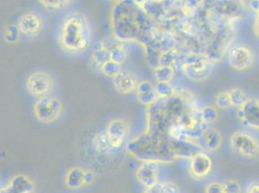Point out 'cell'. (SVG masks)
Here are the masks:
<instances>
[{
	"label": "cell",
	"mask_w": 259,
	"mask_h": 193,
	"mask_svg": "<svg viewBox=\"0 0 259 193\" xmlns=\"http://www.w3.org/2000/svg\"><path fill=\"white\" fill-rule=\"evenodd\" d=\"M111 29L116 40L137 42L144 45L150 41L153 23L146 13L134 0H121L111 11Z\"/></svg>",
	"instance_id": "cell-1"
},
{
	"label": "cell",
	"mask_w": 259,
	"mask_h": 193,
	"mask_svg": "<svg viewBox=\"0 0 259 193\" xmlns=\"http://www.w3.org/2000/svg\"><path fill=\"white\" fill-rule=\"evenodd\" d=\"M126 150L130 156L139 161H155L159 164L177 161L171 138L155 135L146 130L129 140Z\"/></svg>",
	"instance_id": "cell-2"
},
{
	"label": "cell",
	"mask_w": 259,
	"mask_h": 193,
	"mask_svg": "<svg viewBox=\"0 0 259 193\" xmlns=\"http://www.w3.org/2000/svg\"><path fill=\"white\" fill-rule=\"evenodd\" d=\"M92 31L89 21L81 13H72L61 22L58 32V44L69 54L84 53L90 46Z\"/></svg>",
	"instance_id": "cell-3"
},
{
	"label": "cell",
	"mask_w": 259,
	"mask_h": 193,
	"mask_svg": "<svg viewBox=\"0 0 259 193\" xmlns=\"http://www.w3.org/2000/svg\"><path fill=\"white\" fill-rule=\"evenodd\" d=\"M63 104L57 96H47L37 99L33 106V114L42 124H53L61 116Z\"/></svg>",
	"instance_id": "cell-4"
},
{
	"label": "cell",
	"mask_w": 259,
	"mask_h": 193,
	"mask_svg": "<svg viewBox=\"0 0 259 193\" xmlns=\"http://www.w3.org/2000/svg\"><path fill=\"white\" fill-rule=\"evenodd\" d=\"M229 145L239 157L256 160L259 158V141L246 131H234L229 138Z\"/></svg>",
	"instance_id": "cell-5"
},
{
	"label": "cell",
	"mask_w": 259,
	"mask_h": 193,
	"mask_svg": "<svg viewBox=\"0 0 259 193\" xmlns=\"http://www.w3.org/2000/svg\"><path fill=\"white\" fill-rule=\"evenodd\" d=\"M212 59L207 54L192 53L189 54L183 60L182 70L185 75L194 80H200L208 76L211 72Z\"/></svg>",
	"instance_id": "cell-6"
},
{
	"label": "cell",
	"mask_w": 259,
	"mask_h": 193,
	"mask_svg": "<svg viewBox=\"0 0 259 193\" xmlns=\"http://www.w3.org/2000/svg\"><path fill=\"white\" fill-rule=\"evenodd\" d=\"M26 90L35 99L51 96L54 92V77L46 71H35L26 78Z\"/></svg>",
	"instance_id": "cell-7"
},
{
	"label": "cell",
	"mask_w": 259,
	"mask_h": 193,
	"mask_svg": "<svg viewBox=\"0 0 259 193\" xmlns=\"http://www.w3.org/2000/svg\"><path fill=\"white\" fill-rule=\"evenodd\" d=\"M105 130L108 134L112 148L115 151H118L129 137L131 124L126 119H112L108 122Z\"/></svg>",
	"instance_id": "cell-8"
},
{
	"label": "cell",
	"mask_w": 259,
	"mask_h": 193,
	"mask_svg": "<svg viewBox=\"0 0 259 193\" xmlns=\"http://www.w3.org/2000/svg\"><path fill=\"white\" fill-rule=\"evenodd\" d=\"M238 120L246 127L259 131V100L248 98L242 108H238Z\"/></svg>",
	"instance_id": "cell-9"
},
{
	"label": "cell",
	"mask_w": 259,
	"mask_h": 193,
	"mask_svg": "<svg viewBox=\"0 0 259 193\" xmlns=\"http://www.w3.org/2000/svg\"><path fill=\"white\" fill-rule=\"evenodd\" d=\"M228 62L232 69L236 71H245L253 64L254 55L248 46L240 44L229 51Z\"/></svg>",
	"instance_id": "cell-10"
},
{
	"label": "cell",
	"mask_w": 259,
	"mask_h": 193,
	"mask_svg": "<svg viewBox=\"0 0 259 193\" xmlns=\"http://www.w3.org/2000/svg\"><path fill=\"white\" fill-rule=\"evenodd\" d=\"M159 175V163L155 161H142L136 171V179L141 185L148 188L160 182Z\"/></svg>",
	"instance_id": "cell-11"
},
{
	"label": "cell",
	"mask_w": 259,
	"mask_h": 193,
	"mask_svg": "<svg viewBox=\"0 0 259 193\" xmlns=\"http://www.w3.org/2000/svg\"><path fill=\"white\" fill-rule=\"evenodd\" d=\"M17 26L22 35L28 38H34L42 31L43 22L37 14L29 12L22 15Z\"/></svg>",
	"instance_id": "cell-12"
},
{
	"label": "cell",
	"mask_w": 259,
	"mask_h": 193,
	"mask_svg": "<svg viewBox=\"0 0 259 193\" xmlns=\"http://www.w3.org/2000/svg\"><path fill=\"white\" fill-rule=\"evenodd\" d=\"M213 170V161L203 152H200L190 160V172L195 179H204Z\"/></svg>",
	"instance_id": "cell-13"
},
{
	"label": "cell",
	"mask_w": 259,
	"mask_h": 193,
	"mask_svg": "<svg viewBox=\"0 0 259 193\" xmlns=\"http://www.w3.org/2000/svg\"><path fill=\"white\" fill-rule=\"evenodd\" d=\"M138 83V78L135 74L125 70H122L118 75L112 78L114 89L121 95H130L135 92Z\"/></svg>",
	"instance_id": "cell-14"
},
{
	"label": "cell",
	"mask_w": 259,
	"mask_h": 193,
	"mask_svg": "<svg viewBox=\"0 0 259 193\" xmlns=\"http://www.w3.org/2000/svg\"><path fill=\"white\" fill-rule=\"evenodd\" d=\"M6 189L9 193H32L35 191V183L24 174H18L11 179Z\"/></svg>",
	"instance_id": "cell-15"
},
{
	"label": "cell",
	"mask_w": 259,
	"mask_h": 193,
	"mask_svg": "<svg viewBox=\"0 0 259 193\" xmlns=\"http://www.w3.org/2000/svg\"><path fill=\"white\" fill-rule=\"evenodd\" d=\"M109 60L108 43L106 39L101 40L95 43L92 47L90 55V62L94 69L100 72L102 66Z\"/></svg>",
	"instance_id": "cell-16"
},
{
	"label": "cell",
	"mask_w": 259,
	"mask_h": 193,
	"mask_svg": "<svg viewBox=\"0 0 259 193\" xmlns=\"http://www.w3.org/2000/svg\"><path fill=\"white\" fill-rule=\"evenodd\" d=\"M108 43V53H109V60H112L118 64H123L128 55L129 50L125 42H121L114 38V40L106 39Z\"/></svg>",
	"instance_id": "cell-17"
},
{
	"label": "cell",
	"mask_w": 259,
	"mask_h": 193,
	"mask_svg": "<svg viewBox=\"0 0 259 193\" xmlns=\"http://www.w3.org/2000/svg\"><path fill=\"white\" fill-rule=\"evenodd\" d=\"M84 171L85 169L79 166L71 167L65 175V186L71 190H78L85 186Z\"/></svg>",
	"instance_id": "cell-18"
},
{
	"label": "cell",
	"mask_w": 259,
	"mask_h": 193,
	"mask_svg": "<svg viewBox=\"0 0 259 193\" xmlns=\"http://www.w3.org/2000/svg\"><path fill=\"white\" fill-rule=\"evenodd\" d=\"M92 148L101 156H108L116 152L112 148L106 130H101L93 136Z\"/></svg>",
	"instance_id": "cell-19"
},
{
	"label": "cell",
	"mask_w": 259,
	"mask_h": 193,
	"mask_svg": "<svg viewBox=\"0 0 259 193\" xmlns=\"http://www.w3.org/2000/svg\"><path fill=\"white\" fill-rule=\"evenodd\" d=\"M205 148L210 152L219 150L223 144V135L220 130L216 129H207L202 135Z\"/></svg>",
	"instance_id": "cell-20"
},
{
	"label": "cell",
	"mask_w": 259,
	"mask_h": 193,
	"mask_svg": "<svg viewBox=\"0 0 259 193\" xmlns=\"http://www.w3.org/2000/svg\"><path fill=\"white\" fill-rule=\"evenodd\" d=\"M143 193H181L179 186L171 181L157 182L153 186L145 188Z\"/></svg>",
	"instance_id": "cell-21"
},
{
	"label": "cell",
	"mask_w": 259,
	"mask_h": 193,
	"mask_svg": "<svg viewBox=\"0 0 259 193\" xmlns=\"http://www.w3.org/2000/svg\"><path fill=\"white\" fill-rule=\"evenodd\" d=\"M153 73L157 82H171L175 76V67L158 66L153 69Z\"/></svg>",
	"instance_id": "cell-22"
},
{
	"label": "cell",
	"mask_w": 259,
	"mask_h": 193,
	"mask_svg": "<svg viewBox=\"0 0 259 193\" xmlns=\"http://www.w3.org/2000/svg\"><path fill=\"white\" fill-rule=\"evenodd\" d=\"M229 98H230V102H231V106L233 108H240L243 107V105L246 103V101L248 100L246 93L244 92L243 89L239 88V87H234L232 88L229 92Z\"/></svg>",
	"instance_id": "cell-23"
},
{
	"label": "cell",
	"mask_w": 259,
	"mask_h": 193,
	"mask_svg": "<svg viewBox=\"0 0 259 193\" xmlns=\"http://www.w3.org/2000/svg\"><path fill=\"white\" fill-rule=\"evenodd\" d=\"M179 57L176 50H170L166 52H162L160 54L159 60H158V66H170V67H176L178 63ZM157 66V67H158Z\"/></svg>",
	"instance_id": "cell-24"
},
{
	"label": "cell",
	"mask_w": 259,
	"mask_h": 193,
	"mask_svg": "<svg viewBox=\"0 0 259 193\" xmlns=\"http://www.w3.org/2000/svg\"><path fill=\"white\" fill-rule=\"evenodd\" d=\"M199 115L201 120L207 125L215 123L219 118L218 109L215 107L209 105H206L203 108L199 109Z\"/></svg>",
	"instance_id": "cell-25"
},
{
	"label": "cell",
	"mask_w": 259,
	"mask_h": 193,
	"mask_svg": "<svg viewBox=\"0 0 259 193\" xmlns=\"http://www.w3.org/2000/svg\"><path fill=\"white\" fill-rule=\"evenodd\" d=\"M155 90L159 99H168L176 94V89L171 82H157Z\"/></svg>",
	"instance_id": "cell-26"
},
{
	"label": "cell",
	"mask_w": 259,
	"mask_h": 193,
	"mask_svg": "<svg viewBox=\"0 0 259 193\" xmlns=\"http://www.w3.org/2000/svg\"><path fill=\"white\" fill-rule=\"evenodd\" d=\"M73 0H38V2L46 8L51 11H58L68 7Z\"/></svg>",
	"instance_id": "cell-27"
},
{
	"label": "cell",
	"mask_w": 259,
	"mask_h": 193,
	"mask_svg": "<svg viewBox=\"0 0 259 193\" xmlns=\"http://www.w3.org/2000/svg\"><path fill=\"white\" fill-rule=\"evenodd\" d=\"M122 65L118 64L112 60H108L105 64L102 66L100 72L104 75L109 78H113L114 76L118 75L119 73L122 71Z\"/></svg>",
	"instance_id": "cell-28"
},
{
	"label": "cell",
	"mask_w": 259,
	"mask_h": 193,
	"mask_svg": "<svg viewBox=\"0 0 259 193\" xmlns=\"http://www.w3.org/2000/svg\"><path fill=\"white\" fill-rule=\"evenodd\" d=\"M21 32L18 28L17 25L15 24H10L5 28L4 32V41L9 44H15L19 43L21 39Z\"/></svg>",
	"instance_id": "cell-29"
},
{
	"label": "cell",
	"mask_w": 259,
	"mask_h": 193,
	"mask_svg": "<svg viewBox=\"0 0 259 193\" xmlns=\"http://www.w3.org/2000/svg\"><path fill=\"white\" fill-rule=\"evenodd\" d=\"M215 107L221 110H227V109L232 108L228 92L222 91L217 95L215 98Z\"/></svg>",
	"instance_id": "cell-30"
},
{
	"label": "cell",
	"mask_w": 259,
	"mask_h": 193,
	"mask_svg": "<svg viewBox=\"0 0 259 193\" xmlns=\"http://www.w3.org/2000/svg\"><path fill=\"white\" fill-rule=\"evenodd\" d=\"M137 99L141 105H143L145 107H149L153 105L159 98L156 93V90H153V91L145 92L142 94H137Z\"/></svg>",
	"instance_id": "cell-31"
},
{
	"label": "cell",
	"mask_w": 259,
	"mask_h": 193,
	"mask_svg": "<svg viewBox=\"0 0 259 193\" xmlns=\"http://www.w3.org/2000/svg\"><path fill=\"white\" fill-rule=\"evenodd\" d=\"M224 193H242V185L235 179H230L223 182Z\"/></svg>",
	"instance_id": "cell-32"
},
{
	"label": "cell",
	"mask_w": 259,
	"mask_h": 193,
	"mask_svg": "<svg viewBox=\"0 0 259 193\" xmlns=\"http://www.w3.org/2000/svg\"><path fill=\"white\" fill-rule=\"evenodd\" d=\"M204 193H224L223 182L219 181L209 182L205 186Z\"/></svg>",
	"instance_id": "cell-33"
},
{
	"label": "cell",
	"mask_w": 259,
	"mask_h": 193,
	"mask_svg": "<svg viewBox=\"0 0 259 193\" xmlns=\"http://www.w3.org/2000/svg\"><path fill=\"white\" fill-rule=\"evenodd\" d=\"M96 176L95 173L91 170H87L84 171V182H85V185H90L93 182H95Z\"/></svg>",
	"instance_id": "cell-34"
},
{
	"label": "cell",
	"mask_w": 259,
	"mask_h": 193,
	"mask_svg": "<svg viewBox=\"0 0 259 193\" xmlns=\"http://www.w3.org/2000/svg\"><path fill=\"white\" fill-rule=\"evenodd\" d=\"M245 193H259V181H253L248 183Z\"/></svg>",
	"instance_id": "cell-35"
},
{
	"label": "cell",
	"mask_w": 259,
	"mask_h": 193,
	"mask_svg": "<svg viewBox=\"0 0 259 193\" xmlns=\"http://www.w3.org/2000/svg\"><path fill=\"white\" fill-rule=\"evenodd\" d=\"M249 8L253 12H255L256 14L259 12V0H250L249 3Z\"/></svg>",
	"instance_id": "cell-36"
},
{
	"label": "cell",
	"mask_w": 259,
	"mask_h": 193,
	"mask_svg": "<svg viewBox=\"0 0 259 193\" xmlns=\"http://www.w3.org/2000/svg\"><path fill=\"white\" fill-rule=\"evenodd\" d=\"M254 30L259 36V12L257 13V16H256V19H255V22H254Z\"/></svg>",
	"instance_id": "cell-37"
},
{
	"label": "cell",
	"mask_w": 259,
	"mask_h": 193,
	"mask_svg": "<svg viewBox=\"0 0 259 193\" xmlns=\"http://www.w3.org/2000/svg\"><path fill=\"white\" fill-rule=\"evenodd\" d=\"M146 1H147V0H134V2H135L136 4H138L139 6H141V7L143 6V4H144Z\"/></svg>",
	"instance_id": "cell-38"
},
{
	"label": "cell",
	"mask_w": 259,
	"mask_h": 193,
	"mask_svg": "<svg viewBox=\"0 0 259 193\" xmlns=\"http://www.w3.org/2000/svg\"><path fill=\"white\" fill-rule=\"evenodd\" d=\"M0 193H9L7 191L6 187H0Z\"/></svg>",
	"instance_id": "cell-39"
},
{
	"label": "cell",
	"mask_w": 259,
	"mask_h": 193,
	"mask_svg": "<svg viewBox=\"0 0 259 193\" xmlns=\"http://www.w3.org/2000/svg\"><path fill=\"white\" fill-rule=\"evenodd\" d=\"M109 1H114L115 3H117V2H119V1H121V0H109Z\"/></svg>",
	"instance_id": "cell-40"
},
{
	"label": "cell",
	"mask_w": 259,
	"mask_h": 193,
	"mask_svg": "<svg viewBox=\"0 0 259 193\" xmlns=\"http://www.w3.org/2000/svg\"><path fill=\"white\" fill-rule=\"evenodd\" d=\"M0 187H1V177H0Z\"/></svg>",
	"instance_id": "cell-41"
}]
</instances>
